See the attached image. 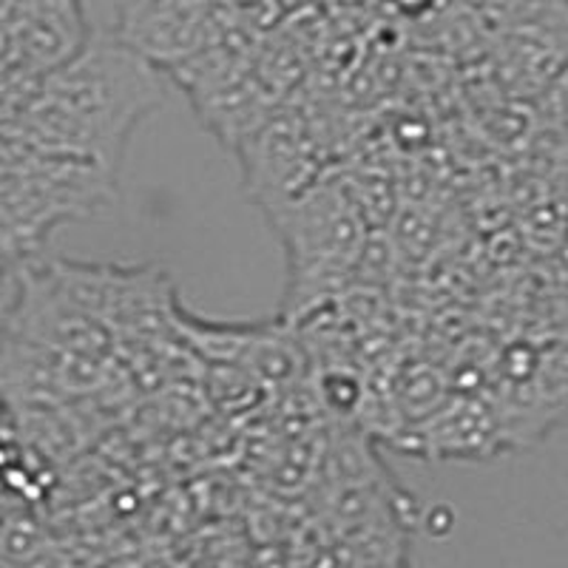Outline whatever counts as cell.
Instances as JSON below:
<instances>
[{"instance_id": "9", "label": "cell", "mask_w": 568, "mask_h": 568, "mask_svg": "<svg viewBox=\"0 0 568 568\" xmlns=\"http://www.w3.org/2000/svg\"><path fill=\"white\" fill-rule=\"evenodd\" d=\"M14 433V415H12V400L0 389V435Z\"/></svg>"}, {"instance_id": "2", "label": "cell", "mask_w": 568, "mask_h": 568, "mask_svg": "<svg viewBox=\"0 0 568 568\" xmlns=\"http://www.w3.org/2000/svg\"><path fill=\"white\" fill-rule=\"evenodd\" d=\"M284 251V318H302L355 282L369 220L353 185L322 174L267 216Z\"/></svg>"}, {"instance_id": "7", "label": "cell", "mask_w": 568, "mask_h": 568, "mask_svg": "<svg viewBox=\"0 0 568 568\" xmlns=\"http://www.w3.org/2000/svg\"><path fill=\"white\" fill-rule=\"evenodd\" d=\"M557 3H562V0H460L466 14L478 23L480 32L489 40L506 29L517 27V23H526L537 14L549 12Z\"/></svg>"}, {"instance_id": "3", "label": "cell", "mask_w": 568, "mask_h": 568, "mask_svg": "<svg viewBox=\"0 0 568 568\" xmlns=\"http://www.w3.org/2000/svg\"><path fill=\"white\" fill-rule=\"evenodd\" d=\"M504 453L529 449L568 420V342L500 344L484 389Z\"/></svg>"}, {"instance_id": "4", "label": "cell", "mask_w": 568, "mask_h": 568, "mask_svg": "<svg viewBox=\"0 0 568 568\" xmlns=\"http://www.w3.org/2000/svg\"><path fill=\"white\" fill-rule=\"evenodd\" d=\"M245 191L265 216L324 174L311 125L298 111L276 109L236 140Z\"/></svg>"}, {"instance_id": "6", "label": "cell", "mask_w": 568, "mask_h": 568, "mask_svg": "<svg viewBox=\"0 0 568 568\" xmlns=\"http://www.w3.org/2000/svg\"><path fill=\"white\" fill-rule=\"evenodd\" d=\"M400 449L435 460H489L504 455L497 420L484 393L449 389L429 418L415 426Z\"/></svg>"}, {"instance_id": "5", "label": "cell", "mask_w": 568, "mask_h": 568, "mask_svg": "<svg viewBox=\"0 0 568 568\" xmlns=\"http://www.w3.org/2000/svg\"><path fill=\"white\" fill-rule=\"evenodd\" d=\"M484 60L500 98L535 103L540 91L568 65V0L495 34Z\"/></svg>"}, {"instance_id": "1", "label": "cell", "mask_w": 568, "mask_h": 568, "mask_svg": "<svg viewBox=\"0 0 568 568\" xmlns=\"http://www.w3.org/2000/svg\"><path fill=\"white\" fill-rule=\"evenodd\" d=\"M165 98L154 60L123 34H91L38 74L9 116V140L20 151L80 162L111 180L131 136Z\"/></svg>"}, {"instance_id": "8", "label": "cell", "mask_w": 568, "mask_h": 568, "mask_svg": "<svg viewBox=\"0 0 568 568\" xmlns=\"http://www.w3.org/2000/svg\"><path fill=\"white\" fill-rule=\"evenodd\" d=\"M537 129L568 140V65L540 91V98L531 103Z\"/></svg>"}]
</instances>
